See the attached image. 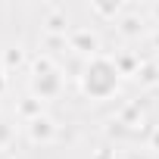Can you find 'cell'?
Returning a JSON list of instances; mask_svg holds the SVG:
<instances>
[{
    "mask_svg": "<svg viewBox=\"0 0 159 159\" xmlns=\"http://www.w3.org/2000/svg\"><path fill=\"white\" fill-rule=\"evenodd\" d=\"M112 88H116V69H112V62L97 59V62L84 72V91L94 94V97H106Z\"/></svg>",
    "mask_w": 159,
    "mask_h": 159,
    "instance_id": "6da1fadb",
    "label": "cell"
}]
</instances>
